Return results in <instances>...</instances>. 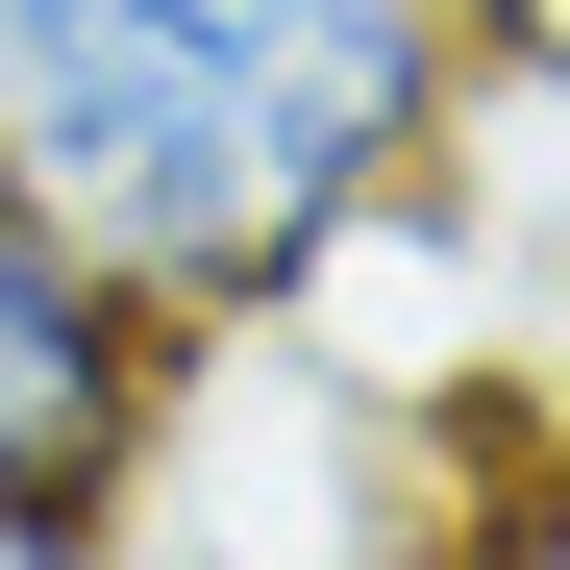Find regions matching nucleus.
<instances>
[{
    "mask_svg": "<svg viewBox=\"0 0 570 570\" xmlns=\"http://www.w3.org/2000/svg\"><path fill=\"white\" fill-rule=\"evenodd\" d=\"M471 75V0H0V199L125 248L199 347H273L446 199Z\"/></svg>",
    "mask_w": 570,
    "mask_h": 570,
    "instance_id": "obj_1",
    "label": "nucleus"
},
{
    "mask_svg": "<svg viewBox=\"0 0 570 570\" xmlns=\"http://www.w3.org/2000/svg\"><path fill=\"white\" fill-rule=\"evenodd\" d=\"M174 422H199V323L50 199H0V570H125Z\"/></svg>",
    "mask_w": 570,
    "mask_h": 570,
    "instance_id": "obj_2",
    "label": "nucleus"
}]
</instances>
